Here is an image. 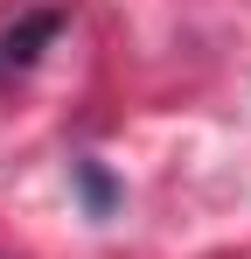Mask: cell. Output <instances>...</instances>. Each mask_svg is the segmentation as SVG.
<instances>
[{"label": "cell", "instance_id": "cell-1", "mask_svg": "<svg viewBox=\"0 0 251 259\" xmlns=\"http://www.w3.org/2000/svg\"><path fill=\"white\" fill-rule=\"evenodd\" d=\"M77 182H84V196H91V203H98V210H105V203H112V182H105V175L91 168V161H77Z\"/></svg>", "mask_w": 251, "mask_h": 259}]
</instances>
